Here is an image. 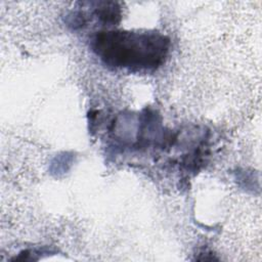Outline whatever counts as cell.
<instances>
[{"label": "cell", "instance_id": "obj_1", "mask_svg": "<svg viewBox=\"0 0 262 262\" xmlns=\"http://www.w3.org/2000/svg\"><path fill=\"white\" fill-rule=\"evenodd\" d=\"M168 37L157 32L103 31L92 40V48L107 66L132 72L154 71L166 59Z\"/></svg>", "mask_w": 262, "mask_h": 262}, {"label": "cell", "instance_id": "obj_2", "mask_svg": "<svg viewBox=\"0 0 262 262\" xmlns=\"http://www.w3.org/2000/svg\"><path fill=\"white\" fill-rule=\"evenodd\" d=\"M96 13L104 23H116L117 18H120V8L116 6V3H113L112 6L105 3L104 7L96 9Z\"/></svg>", "mask_w": 262, "mask_h": 262}]
</instances>
